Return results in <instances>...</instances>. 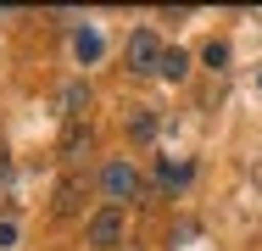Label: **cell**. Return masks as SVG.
Here are the masks:
<instances>
[{"instance_id":"cell-1","label":"cell","mask_w":262,"mask_h":251,"mask_svg":"<svg viewBox=\"0 0 262 251\" xmlns=\"http://www.w3.org/2000/svg\"><path fill=\"white\" fill-rule=\"evenodd\" d=\"M84 235H90L95 251H117V246H123V206H101V212L90 218Z\"/></svg>"},{"instance_id":"cell-2","label":"cell","mask_w":262,"mask_h":251,"mask_svg":"<svg viewBox=\"0 0 262 251\" xmlns=\"http://www.w3.org/2000/svg\"><path fill=\"white\" fill-rule=\"evenodd\" d=\"M101 184H106V206H123V201L140 190V173H134V162H106Z\"/></svg>"},{"instance_id":"cell-3","label":"cell","mask_w":262,"mask_h":251,"mask_svg":"<svg viewBox=\"0 0 262 251\" xmlns=\"http://www.w3.org/2000/svg\"><path fill=\"white\" fill-rule=\"evenodd\" d=\"M162 39L151 34V28H140V34H128V73H157V61H162Z\"/></svg>"},{"instance_id":"cell-4","label":"cell","mask_w":262,"mask_h":251,"mask_svg":"<svg viewBox=\"0 0 262 251\" xmlns=\"http://www.w3.org/2000/svg\"><path fill=\"white\" fill-rule=\"evenodd\" d=\"M84 112H90V84L73 78V84L61 90V117H67V123H84Z\"/></svg>"},{"instance_id":"cell-5","label":"cell","mask_w":262,"mask_h":251,"mask_svg":"<svg viewBox=\"0 0 262 251\" xmlns=\"http://www.w3.org/2000/svg\"><path fill=\"white\" fill-rule=\"evenodd\" d=\"M78 196H84V179H78V173H67V179L56 184V212H61V218H73V212H78Z\"/></svg>"},{"instance_id":"cell-6","label":"cell","mask_w":262,"mask_h":251,"mask_svg":"<svg viewBox=\"0 0 262 251\" xmlns=\"http://www.w3.org/2000/svg\"><path fill=\"white\" fill-rule=\"evenodd\" d=\"M157 73H162V78H167V84H179V78L190 73V56H184V50H179V45H173V50H162Z\"/></svg>"},{"instance_id":"cell-7","label":"cell","mask_w":262,"mask_h":251,"mask_svg":"<svg viewBox=\"0 0 262 251\" xmlns=\"http://www.w3.org/2000/svg\"><path fill=\"white\" fill-rule=\"evenodd\" d=\"M84 145H90V129H84V123H67V134H61V156L73 162V156H78Z\"/></svg>"},{"instance_id":"cell-8","label":"cell","mask_w":262,"mask_h":251,"mask_svg":"<svg viewBox=\"0 0 262 251\" xmlns=\"http://www.w3.org/2000/svg\"><path fill=\"white\" fill-rule=\"evenodd\" d=\"M128 134H134V140H140V145H145V140H157V117H151V112H145V106H140V112H134V117H128Z\"/></svg>"},{"instance_id":"cell-9","label":"cell","mask_w":262,"mask_h":251,"mask_svg":"<svg viewBox=\"0 0 262 251\" xmlns=\"http://www.w3.org/2000/svg\"><path fill=\"white\" fill-rule=\"evenodd\" d=\"M73 50H78V61H95V56H101V34H90V28H84V34L73 39Z\"/></svg>"},{"instance_id":"cell-10","label":"cell","mask_w":262,"mask_h":251,"mask_svg":"<svg viewBox=\"0 0 262 251\" xmlns=\"http://www.w3.org/2000/svg\"><path fill=\"white\" fill-rule=\"evenodd\" d=\"M201 61H207L212 73H217V67H229V45H223V39H207V50H201Z\"/></svg>"},{"instance_id":"cell-11","label":"cell","mask_w":262,"mask_h":251,"mask_svg":"<svg viewBox=\"0 0 262 251\" xmlns=\"http://www.w3.org/2000/svg\"><path fill=\"white\" fill-rule=\"evenodd\" d=\"M11 240H17V229H11V223H0V251H11Z\"/></svg>"},{"instance_id":"cell-12","label":"cell","mask_w":262,"mask_h":251,"mask_svg":"<svg viewBox=\"0 0 262 251\" xmlns=\"http://www.w3.org/2000/svg\"><path fill=\"white\" fill-rule=\"evenodd\" d=\"M128 251H134V246H128Z\"/></svg>"}]
</instances>
